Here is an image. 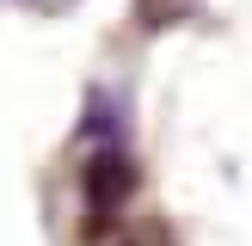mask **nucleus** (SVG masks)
<instances>
[{"instance_id": "1", "label": "nucleus", "mask_w": 252, "mask_h": 246, "mask_svg": "<svg viewBox=\"0 0 252 246\" xmlns=\"http://www.w3.org/2000/svg\"><path fill=\"white\" fill-rule=\"evenodd\" d=\"M86 209H93L98 221H111L123 203L135 197V160L123 154V148H98L93 160H86Z\"/></svg>"}]
</instances>
